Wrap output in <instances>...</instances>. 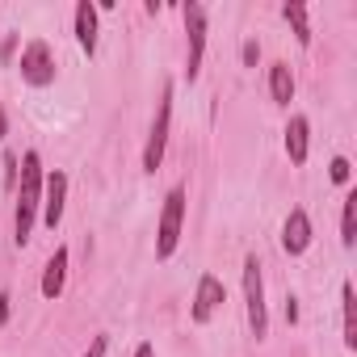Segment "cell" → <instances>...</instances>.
I'll return each mask as SVG.
<instances>
[{
    "label": "cell",
    "instance_id": "cell-1",
    "mask_svg": "<svg viewBox=\"0 0 357 357\" xmlns=\"http://www.w3.org/2000/svg\"><path fill=\"white\" fill-rule=\"evenodd\" d=\"M43 155L38 151H26L17 160V206H13V244L26 248L30 236H34V223H38V211H43Z\"/></svg>",
    "mask_w": 357,
    "mask_h": 357
},
{
    "label": "cell",
    "instance_id": "cell-2",
    "mask_svg": "<svg viewBox=\"0 0 357 357\" xmlns=\"http://www.w3.org/2000/svg\"><path fill=\"white\" fill-rule=\"evenodd\" d=\"M244 315H248L252 340H265L269 336V307H265V273H261L257 252L244 257Z\"/></svg>",
    "mask_w": 357,
    "mask_h": 357
},
{
    "label": "cell",
    "instance_id": "cell-3",
    "mask_svg": "<svg viewBox=\"0 0 357 357\" xmlns=\"http://www.w3.org/2000/svg\"><path fill=\"white\" fill-rule=\"evenodd\" d=\"M181 227H185V185H172L164 194V206H160V227H155V257L168 261L181 244Z\"/></svg>",
    "mask_w": 357,
    "mask_h": 357
},
{
    "label": "cell",
    "instance_id": "cell-4",
    "mask_svg": "<svg viewBox=\"0 0 357 357\" xmlns=\"http://www.w3.org/2000/svg\"><path fill=\"white\" fill-rule=\"evenodd\" d=\"M168 130H172V84H160V101H155V118L143 143V172H155L164 164V147H168Z\"/></svg>",
    "mask_w": 357,
    "mask_h": 357
},
{
    "label": "cell",
    "instance_id": "cell-5",
    "mask_svg": "<svg viewBox=\"0 0 357 357\" xmlns=\"http://www.w3.org/2000/svg\"><path fill=\"white\" fill-rule=\"evenodd\" d=\"M22 80L30 84V89H47V84H55V76H59V68H55V51H51V43L47 38H30L26 43V51H22Z\"/></svg>",
    "mask_w": 357,
    "mask_h": 357
},
{
    "label": "cell",
    "instance_id": "cell-6",
    "mask_svg": "<svg viewBox=\"0 0 357 357\" xmlns=\"http://www.w3.org/2000/svg\"><path fill=\"white\" fill-rule=\"evenodd\" d=\"M181 17H185V76L198 80L206 55V9L190 0V5H181Z\"/></svg>",
    "mask_w": 357,
    "mask_h": 357
},
{
    "label": "cell",
    "instance_id": "cell-7",
    "mask_svg": "<svg viewBox=\"0 0 357 357\" xmlns=\"http://www.w3.org/2000/svg\"><path fill=\"white\" fill-rule=\"evenodd\" d=\"M63 202H68V172H47L43 176V211H38V219H43V227H59L63 223Z\"/></svg>",
    "mask_w": 357,
    "mask_h": 357
},
{
    "label": "cell",
    "instance_id": "cell-8",
    "mask_svg": "<svg viewBox=\"0 0 357 357\" xmlns=\"http://www.w3.org/2000/svg\"><path fill=\"white\" fill-rule=\"evenodd\" d=\"M223 298H227L223 282H219L215 273H202V278H198V290H194L190 319H194V324H211V319H215V311L223 307Z\"/></svg>",
    "mask_w": 357,
    "mask_h": 357
},
{
    "label": "cell",
    "instance_id": "cell-9",
    "mask_svg": "<svg viewBox=\"0 0 357 357\" xmlns=\"http://www.w3.org/2000/svg\"><path fill=\"white\" fill-rule=\"evenodd\" d=\"M311 240H315L311 215H307L303 206H294V211L286 215V223H282V252H286V257H303V252L311 248Z\"/></svg>",
    "mask_w": 357,
    "mask_h": 357
},
{
    "label": "cell",
    "instance_id": "cell-10",
    "mask_svg": "<svg viewBox=\"0 0 357 357\" xmlns=\"http://www.w3.org/2000/svg\"><path fill=\"white\" fill-rule=\"evenodd\" d=\"M286 155H290V164H307V155H311V122L303 114H290V122H286Z\"/></svg>",
    "mask_w": 357,
    "mask_h": 357
},
{
    "label": "cell",
    "instance_id": "cell-11",
    "mask_svg": "<svg viewBox=\"0 0 357 357\" xmlns=\"http://www.w3.org/2000/svg\"><path fill=\"white\" fill-rule=\"evenodd\" d=\"M97 5H93V0H80V5H76V47L93 59L97 55Z\"/></svg>",
    "mask_w": 357,
    "mask_h": 357
},
{
    "label": "cell",
    "instance_id": "cell-12",
    "mask_svg": "<svg viewBox=\"0 0 357 357\" xmlns=\"http://www.w3.org/2000/svg\"><path fill=\"white\" fill-rule=\"evenodd\" d=\"M63 286H68V248L59 244V248L51 252L47 269H43V298H59Z\"/></svg>",
    "mask_w": 357,
    "mask_h": 357
},
{
    "label": "cell",
    "instance_id": "cell-13",
    "mask_svg": "<svg viewBox=\"0 0 357 357\" xmlns=\"http://www.w3.org/2000/svg\"><path fill=\"white\" fill-rule=\"evenodd\" d=\"M340 328H344V349H357V298H353V282L340 286Z\"/></svg>",
    "mask_w": 357,
    "mask_h": 357
},
{
    "label": "cell",
    "instance_id": "cell-14",
    "mask_svg": "<svg viewBox=\"0 0 357 357\" xmlns=\"http://www.w3.org/2000/svg\"><path fill=\"white\" fill-rule=\"evenodd\" d=\"M269 97L278 105H290L294 101V72H290V63H273L269 68Z\"/></svg>",
    "mask_w": 357,
    "mask_h": 357
},
{
    "label": "cell",
    "instance_id": "cell-15",
    "mask_svg": "<svg viewBox=\"0 0 357 357\" xmlns=\"http://www.w3.org/2000/svg\"><path fill=\"white\" fill-rule=\"evenodd\" d=\"M282 17L294 26L298 47H311V17H307V5H298V0H286V5H282Z\"/></svg>",
    "mask_w": 357,
    "mask_h": 357
},
{
    "label": "cell",
    "instance_id": "cell-16",
    "mask_svg": "<svg viewBox=\"0 0 357 357\" xmlns=\"http://www.w3.org/2000/svg\"><path fill=\"white\" fill-rule=\"evenodd\" d=\"M340 244L344 248L357 244V194L353 190L344 194V206H340Z\"/></svg>",
    "mask_w": 357,
    "mask_h": 357
},
{
    "label": "cell",
    "instance_id": "cell-17",
    "mask_svg": "<svg viewBox=\"0 0 357 357\" xmlns=\"http://www.w3.org/2000/svg\"><path fill=\"white\" fill-rule=\"evenodd\" d=\"M328 172H332V181H336V185H349V172H353V168H349L344 155H336V160L328 164Z\"/></svg>",
    "mask_w": 357,
    "mask_h": 357
},
{
    "label": "cell",
    "instance_id": "cell-18",
    "mask_svg": "<svg viewBox=\"0 0 357 357\" xmlns=\"http://www.w3.org/2000/svg\"><path fill=\"white\" fill-rule=\"evenodd\" d=\"M105 349H109V340L105 336H93V344L84 349V357H105Z\"/></svg>",
    "mask_w": 357,
    "mask_h": 357
},
{
    "label": "cell",
    "instance_id": "cell-19",
    "mask_svg": "<svg viewBox=\"0 0 357 357\" xmlns=\"http://www.w3.org/2000/svg\"><path fill=\"white\" fill-rule=\"evenodd\" d=\"M240 55H244V63H248V68H257V59H261V47H257V43H244V51H240Z\"/></svg>",
    "mask_w": 357,
    "mask_h": 357
},
{
    "label": "cell",
    "instance_id": "cell-20",
    "mask_svg": "<svg viewBox=\"0 0 357 357\" xmlns=\"http://www.w3.org/2000/svg\"><path fill=\"white\" fill-rule=\"evenodd\" d=\"M9 303H13V298H9V290H0V328L9 324Z\"/></svg>",
    "mask_w": 357,
    "mask_h": 357
},
{
    "label": "cell",
    "instance_id": "cell-21",
    "mask_svg": "<svg viewBox=\"0 0 357 357\" xmlns=\"http://www.w3.org/2000/svg\"><path fill=\"white\" fill-rule=\"evenodd\" d=\"M294 319H298V298L286 294V324H294Z\"/></svg>",
    "mask_w": 357,
    "mask_h": 357
},
{
    "label": "cell",
    "instance_id": "cell-22",
    "mask_svg": "<svg viewBox=\"0 0 357 357\" xmlns=\"http://www.w3.org/2000/svg\"><path fill=\"white\" fill-rule=\"evenodd\" d=\"M135 357H155V344H151V340H143V344L135 349Z\"/></svg>",
    "mask_w": 357,
    "mask_h": 357
},
{
    "label": "cell",
    "instance_id": "cell-23",
    "mask_svg": "<svg viewBox=\"0 0 357 357\" xmlns=\"http://www.w3.org/2000/svg\"><path fill=\"white\" fill-rule=\"evenodd\" d=\"M9 135V118H5V105H0V139Z\"/></svg>",
    "mask_w": 357,
    "mask_h": 357
}]
</instances>
